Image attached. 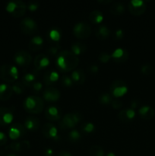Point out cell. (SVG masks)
Returning <instances> with one entry per match:
<instances>
[{
	"instance_id": "1",
	"label": "cell",
	"mask_w": 155,
	"mask_h": 156,
	"mask_svg": "<svg viewBox=\"0 0 155 156\" xmlns=\"http://www.w3.org/2000/svg\"><path fill=\"white\" fill-rule=\"evenodd\" d=\"M79 64V59L71 51L62 50L56 56V66L58 69L63 73L74 70Z\"/></svg>"
},
{
	"instance_id": "2",
	"label": "cell",
	"mask_w": 155,
	"mask_h": 156,
	"mask_svg": "<svg viewBox=\"0 0 155 156\" xmlns=\"http://www.w3.org/2000/svg\"><path fill=\"white\" fill-rule=\"evenodd\" d=\"M23 108L30 114H40L44 108V101L38 96H27L23 101Z\"/></svg>"
},
{
	"instance_id": "3",
	"label": "cell",
	"mask_w": 155,
	"mask_h": 156,
	"mask_svg": "<svg viewBox=\"0 0 155 156\" xmlns=\"http://www.w3.org/2000/svg\"><path fill=\"white\" fill-rule=\"evenodd\" d=\"M0 79L9 83L15 82L18 79V69L12 64H4L0 66Z\"/></svg>"
},
{
	"instance_id": "4",
	"label": "cell",
	"mask_w": 155,
	"mask_h": 156,
	"mask_svg": "<svg viewBox=\"0 0 155 156\" xmlns=\"http://www.w3.org/2000/svg\"><path fill=\"white\" fill-rule=\"evenodd\" d=\"M27 5L21 0H12L8 2L6 10L15 18H21L25 15Z\"/></svg>"
},
{
	"instance_id": "5",
	"label": "cell",
	"mask_w": 155,
	"mask_h": 156,
	"mask_svg": "<svg viewBox=\"0 0 155 156\" xmlns=\"http://www.w3.org/2000/svg\"><path fill=\"white\" fill-rule=\"evenodd\" d=\"M82 118V114L79 112L68 113L63 116L59 126L62 129H72L75 127L79 122L81 121Z\"/></svg>"
},
{
	"instance_id": "6",
	"label": "cell",
	"mask_w": 155,
	"mask_h": 156,
	"mask_svg": "<svg viewBox=\"0 0 155 156\" xmlns=\"http://www.w3.org/2000/svg\"><path fill=\"white\" fill-rule=\"evenodd\" d=\"M109 91L112 97L118 98L122 97L128 92V86L122 80H115L111 83Z\"/></svg>"
},
{
	"instance_id": "7",
	"label": "cell",
	"mask_w": 155,
	"mask_h": 156,
	"mask_svg": "<svg viewBox=\"0 0 155 156\" xmlns=\"http://www.w3.org/2000/svg\"><path fill=\"white\" fill-rule=\"evenodd\" d=\"M73 34L79 39H86L91 35V27L84 21H80L73 27Z\"/></svg>"
},
{
	"instance_id": "8",
	"label": "cell",
	"mask_w": 155,
	"mask_h": 156,
	"mask_svg": "<svg viewBox=\"0 0 155 156\" xmlns=\"http://www.w3.org/2000/svg\"><path fill=\"white\" fill-rule=\"evenodd\" d=\"M20 28L26 34H33L37 31L38 26L36 21L30 17L24 18L20 23Z\"/></svg>"
},
{
	"instance_id": "9",
	"label": "cell",
	"mask_w": 155,
	"mask_h": 156,
	"mask_svg": "<svg viewBox=\"0 0 155 156\" xmlns=\"http://www.w3.org/2000/svg\"><path fill=\"white\" fill-rule=\"evenodd\" d=\"M14 60L19 66L27 68L32 62V56L26 50H19L14 56Z\"/></svg>"
},
{
	"instance_id": "10",
	"label": "cell",
	"mask_w": 155,
	"mask_h": 156,
	"mask_svg": "<svg viewBox=\"0 0 155 156\" xmlns=\"http://www.w3.org/2000/svg\"><path fill=\"white\" fill-rule=\"evenodd\" d=\"M25 127L19 123H15L11 126L9 129V138L12 140H17L26 134Z\"/></svg>"
},
{
	"instance_id": "11",
	"label": "cell",
	"mask_w": 155,
	"mask_h": 156,
	"mask_svg": "<svg viewBox=\"0 0 155 156\" xmlns=\"http://www.w3.org/2000/svg\"><path fill=\"white\" fill-rule=\"evenodd\" d=\"M42 133L46 138L58 141L60 137L58 135V129L52 123H46L43 126Z\"/></svg>"
},
{
	"instance_id": "12",
	"label": "cell",
	"mask_w": 155,
	"mask_h": 156,
	"mask_svg": "<svg viewBox=\"0 0 155 156\" xmlns=\"http://www.w3.org/2000/svg\"><path fill=\"white\" fill-rule=\"evenodd\" d=\"M129 10L133 15H141L146 11L145 2L142 0H132L129 4Z\"/></svg>"
},
{
	"instance_id": "13",
	"label": "cell",
	"mask_w": 155,
	"mask_h": 156,
	"mask_svg": "<svg viewBox=\"0 0 155 156\" xmlns=\"http://www.w3.org/2000/svg\"><path fill=\"white\" fill-rule=\"evenodd\" d=\"M30 143L27 140H22L19 142H14L5 148V150L15 152H22L30 149Z\"/></svg>"
},
{
	"instance_id": "14",
	"label": "cell",
	"mask_w": 155,
	"mask_h": 156,
	"mask_svg": "<svg viewBox=\"0 0 155 156\" xmlns=\"http://www.w3.org/2000/svg\"><path fill=\"white\" fill-rule=\"evenodd\" d=\"M60 91L54 87H48L43 92V98L49 102L57 101L60 98Z\"/></svg>"
},
{
	"instance_id": "15",
	"label": "cell",
	"mask_w": 155,
	"mask_h": 156,
	"mask_svg": "<svg viewBox=\"0 0 155 156\" xmlns=\"http://www.w3.org/2000/svg\"><path fill=\"white\" fill-rule=\"evenodd\" d=\"M45 116L50 121H57L62 117V111L59 108L55 105H50L45 110Z\"/></svg>"
},
{
	"instance_id": "16",
	"label": "cell",
	"mask_w": 155,
	"mask_h": 156,
	"mask_svg": "<svg viewBox=\"0 0 155 156\" xmlns=\"http://www.w3.org/2000/svg\"><path fill=\"white\" fill-rule=\"evenodd\" d=\"M14 115L11 109L0 107V126H6L13 121Z\"/></svg>"
},
{
	"instance_id": "17",
	"label": "cell",
	"mask_w": 155,
	"mask_h": 156,
	"mask_svg": "<svg viewBox=\"0 0 155 156\" xmlns=\"http://www.w3.org/2000/svg\"><path fill=\"white\" fill-rule=\"evenodd\" d=\"M50 59H49V56L43 54V53H40V54H38L35 57L34 60H33V64H34L35 69L36 70H38V71L46 69L50 65Z\"/></svg>"
},
{
	"instance_id": "18",
	"label": "cell",
	"mask_w": 155,
	"mask_h": 156,
	"mask_svg": "<svg viewBox=\"0 0 155 156\" xmlns=\"http://www.w3.org/2000/svg\"><path fill=\"white\" fill-rule=\"evenodd\" d=\"M129 52L126 49L119 47L116 48L111 54V57L115 62H124L129 59Z\"/></svg>"
},
{
	"instance_id": "19",
	"label": "cell",
	"mask_w": 155,
	"mask_h": 156,
	"mask_svg": "<svg viewBox=\"0 0 155 156\" xmlns=\"http://www.w3.org/2000/svg\"><path fill=\"white\" fill-rule=\"evenodd\" d=\"M59 79V75L58 72L55 70H47L43 75V82L46 86H50L56 83Z\"/></svg>"
},
{
	"instance_id": "20",
	"label": "cell",
	"mask_w": 155,
	"mask_h": 156,
	"mask_svg": "<svg viewBox=\"0 0 155 156\" xmlns=\"http://www.w3.org/2000/svg\"><path fill=\"white\" fill-rule=\"evenodd\" d=\"M38 70H33V71L24 74L22 76V83L24 84V86L30 87L35 82H36V79L38 77Z\"/></svg>"
},
{
	"instance_id": "21",
	"label": "cell",
	"mask_w": 155,
	"mask_h": 156,
	"mask_svg": "<svg viewBox=\"0 0 155 156\" xmlns=\"http://www.w3.org/2000/svg\"><path fill=\"white\" fill-rule=\"evenodd\" d=\"M24 126L26 129H28V130H37L40 126V122L37 117H28L24 121Z\"/></svg>"
},
{
	"instance_id": "22",
	"label": "cell",
	"mask_w": 155,
	"mask_h": 156,
	"mask_svg": "<svg viewBox=\"0 0 155 156\" xmlns=\"http://www.w3.org/2000/svg\"><path fill=\"white\" fill-rule=\"evenodd\" d=\"M71 79H72L74 85H82L85 81V74L81 69H75L71 73Z\"/></svg>"
},
{
	"instance_id": "23",
	"label": "cell",
	"mask_w": 155,
	"mask_h": 156,
	"mask_svg": "<svg viewBox=\"0 0 155 156\" xmlns=\"http://www.w3.org/2000/svg\"><path fill=\"white\" fill-rule=\"evenodd\" d=\"M138 114H139L141 118L144 120H150L154 117V110L150 106H142L138 110Z\"/></svg>"
},
{
	"instance_id": "24",
	"label": "cell",
	"mask_w": 155,
	"mask_h": 156,
	"mask_svg": "<svg viewBox=\"0 0 155 156\" xmlns=\"http://www.w3.org/2000/svg\"><path fill=\"white\" fill-rule=\"evenodd\" d=\"M43 39L42 37L36 35V36L33 37L30 40L28 44V47L30 50H33V51H37L40 50L43 46Z\"/></svg>"
},
{
	"instance_id": "25",
	"label": "cell",
	"mask_w": 155,
	"mask_h": 156,
	"mask_svg": "<svg viewBox=\"0 0 155 156\" xmlns=\"http://www.w3.org/2000/svg\"><path fill=\"white\" fill-rule=\"evenodd\" d=\"M13 94L12 87L8 84H0V100L7 101Z\"/></svg>"
},
{
	"instance_id": "26",
	"label": "cell",
	"mask_w": 155,
	"mask_h": 156,
	"mask_svg": "<svg viewBox=\"0 0 155 156\" xmlns=\"http://www.w3.org/2000/svg\"><path fill=\"white\" fill-rule=\"evenodd\" d=\"M95 35L98 39L106 40L110 35V29L106 25H100L96 29Z\"/></svg>"
},
{
	"instance_id": "27",
	"label": "cell",
	"mask_w": 155,
	"mask_h": 156,
	"mask_svg": "<svg viewBox=\"0 0 155 156\" xmlns=\"http://www.w3.org/2000/svg\"><path fill=\"white\" fill-rule=\"evenodd\" d=\"M126 10L125 5L120 2H112V5L109 7V11L112 14L115 15H120L124 13Z\"/></svg>"
},
{
	"instance_id": "28",
	"label": "cell",
	"mask_w": 155,
	"mask_h": 156,
	"mask_svg": "<svg viewBox=\"0 0 155 156\" xmlns=\"http://www.w3.org/2000/svg\"><path fill=\"white\" fill-rule=\"evenodd\" d=\"M89 20L92 24H100L103 20V15L100 10H94L90 13Z\"/></svg>"
},
{
	"instance_id": "29",
	"label": "cell",
	"mask_w": 155,
	"mask_h": 156,
	"mask_svg": "<svg viewBox=\"0 0 155 156\" xmlns=\"http://www.w3.org/2000/svg\"><path fill=\"white\" fill-rule=\"evenodd\" d=\"M71 52L76 56L81 55L82 53H84L87 50V47L84 44L81 42H74L71 46Z\"/></svg>"
},
{
	"instance_id": "30",
	"label": "cell",
	"mask_w": 155,
	"mask_h": 156,
	"mask_svg": "<svg viewBox=\"0 0 155 156\" xmlns=\"http://www.w3.org/2000/svg\"><path fill=\"white\" fill-rule=\"evenodd\" d=\"M112 98L113 97H112V96L111 95V94H109V93H102V94L99 96V102L103 105H111L112 100H113Z\"/></svg>"
},
{
	"instance_id": "31",
	"label": "cell",
	"mask_w": 155,
	"mask_h": 156,
	"mask_svg": "<svg viewBox=\"0 0 155 156\" xmlns=\"http://www.w3.org/2000/svg\"><path fill=\"white\" fill-rule=\"evenodd\" d=\"M90 156H104V151L103 148L97 145H94L89 149Z\"/></svg>"
},
{
	"instance_id": "32",
	"label": "cell",
	"mask_w": 155,
	"mask_h": 156,
	"mask_svg": "<svg viewBox=\"0 0 155 156\" xmlns=\"http://www.w3.org/2000/svg\"><path fill=\"white\" fill-rule=\"evenodd\" d=\"M49 37L52 41L55 42H58L61 38V32L60 30L56 28H53L49 31L48 33Z\"/></svg>"
},
{
	"instance_id": "33",
	"label": "cell",
	"mask_w": 155,
	"mask_h": 156,
	"mask_svg": "<svg viewBox=\"0 0 155 156\" xmlns=\"http://www.w3.org/2000/svg\"><path fill=\"white\" fill-rule=\"evenodd\" d=\"M68 138H69V140H71V142H73V143H77V142H78L79 140H81V133H79L78 130H77V129H71L69 132V133H68Z\"/></svg>"
},
{
	"instance_id": "34",
	"label": "cell",
	"mask_w": 155,
	"mask_h": 156,
	"mask_svg": "<svg viewBox=\"0 0 155 156\" xmlns=\"http://www.w3.org/2000/svg\"><path fill=\"white\" fill-rule=\"evenodd\" d=\"M59 49H60V46L59 44L56 43L55 45L51 46L48 48V50H46V53L48 54V56H57V55L59 53Z\"/></svg>"
},
{
	"instance_id": "35",
	"label": "cell",
	"mask_w": 155,
	"mask_h": 156,
	"mask_svg": "<svg viewBox=\"0 0 155 156\" xmlns=\"http://www.w3.org/2000/svg\"><path fill=\"white\" fill-rule=\"evenodd\" d=\"M12 90H13V92L16 93L18 94H21L22 93L24 92L25 91V86H24V84L21 82H17L12 85Z\"/></svg>"
},
{
	"instance_id": "36",
	"label": "cell",
	"mask_w": 155,
	"mask_h": 156,
	"mask_svg": "<svg viewBox=\"0 0 155 156\" xmlns=\"http://www.w3.org/2000/svg\"><path fill=\"white\" fill-rule=\"evenodd\" d=\"M94 129H95V126L91 122L84 123L81 125V130L85 133H91L94 132Z\"/></svg>"
},
{
	"instance_id": "37",
	"label": "cell",
	"mask_w": 155,
	"mask_h": 156,
	"mask_svg": "<svg viewBox=\"0 0 155 156\" xmlns=\"http://www.w3.org/2000/svg\"><path fill=\"white\" fill-rule=\"evenodd\" d=\"M61 82H62V84L65 87H67V88H70L72 85H74V82H73L72 79H71V77L67 75H64L62 76V79H61Z\"/></svg>"
},
{
	"instance_id": "38",
	"label": "cell",
	"mask_w": 155,
	"mask_h": 156,
	"mask_svg": "<svg viewBox=\"0 0 155 156\" xmlns=\"http://www.w3.org/2000/svg\"><path fill=\"white\" fill-rule=\"evenodd\" d=\"M141 73L145 76L150 75L153 73V66L149 63L144 64L141 66Z\"/></svg>"
},
{
	"instance_id": "39",
	"label": "cell",
	"mask_w": 155,
	"mask_h": 156,
	"mask_svg": "<svg viewBox=\"0 0 155 156\" xmlns=\"http://www.w3.org/2000/svg\"><path fill=\"white\" fill-rule=\"evenodd\" d=\"M111 59H112V57H111V54L106 53V52H103V53H101L98 56L99 60H100L101 62H103V63H106V62H109Z\"/></svg>"
},
{
	"instance_id": "40",
	"label": "cell",
	"mask_w": 155,
	"mask_h": 156,
	"mask_svg": "<svg viewBox=\"0 0 155 156\" xmlns=\"http://www.w3.org/2000/svg\"><path fill=\"white\" fill-rule=\"evenodd\" d=\"M125 111H126V117H127L128 120L131 122L134 118H135V114H135V110L132 109V108H127V109H125Z\"/></svg>"
},
{
	"instance_id": "41",
	"label": "cell",
	"mask_w": 155,
	"mask_h": 156,
	"mask_svg": "<svg viewBox=\"0 0 155 156\" xmlns=\"http://www.w3.org/2000/svg\"><path fill=\"white\" fill-rule=\"evenodd\" d=\"M30 87H31V88H32V90L33 91V92L39 93L40 91H41V89H42L43 84L41 83L40 82H39V81H36V82H35L34 83H33Z\"/></svg>"
},
{
	"instance_id": "42",
	"label": "cell",
	"mask_w": 155,
	"mask_h": 156,
	"mask_svg": "<svg viewBox=\"0 0 155 156\" xmlns=\"http://www.w3.org/2000/svg\"><path fill=\"white\" fill-rule=\"evenodd\" d=\"M118 117H119V120L122 122V123H129V122H130L129 120H128L127 117H126L125 109L121 110V111H120V112L119 113V114H118Z\"/></svg>"
},
{
	"instance_id": "43",
	"label": "cell",
	"mask_w": 155,
	"mask_h": 156,
	"mask_svg": "<svg viewBox=\"0 0 155 156\" xmlns=\"http://www.w3.org/2000/svg\"><path fill=\"white\" fill-rule=\"evenodd\" d=\"M111 105H112V108H114V109L115 110H119L122 107V101L115 98L112 100V103H111Z\"/></svg>"
},
{
	"instance_id": "44",
	"label": "cell",
	"mask_w": 155,
	"mask_h": 156,
	"mask_svg": "<svg viewBox=\"0 0 155 156\" xmlns=\"http://www.w3.org/2000/svg\"><path fill=\"white\" fill-rule=\"evenodd\" d=\"M27 8L30 11V12H34L39 8V4L36 2H30L27 4Z\"/></svg>"
},
{
	"instance_id": "45",
	"label": "cell",
	"mask_w": 155,
	"mask_h": 156,
	"mask_svg": "<svg viewBox=\"0 0 155 156\" xmlns=\"http://www.w3.org/2000/svg\"><path fill=\"white\" fill-rule=\"evenodd\" d=\"M114 35H115V39L121 40L124 37V32H123V30L122 29L119 28L115 30Z\"/></svg>"
},
{
	"instance_id": "46",
	"label": "cell",
	"mask_w": 155,
	"mask_h": 156,
	"mask_svg": "<svg viewBox=\"0 0 155 156\" xmlns=\"http://www.w3.org/2000/svg\"><path fill=\"white\" fill-rule=\"evenodd\" d=\"M88 70H89L90 73H92V74H97L99 72V67L98 66L96 65V64H92V65H91L89 66Z\"/></svg>"
},
{
	"instance_id": "47",
	"label": "cell",
	"mask_w": 155,
	"mask_h": 156,
	"mask_svg": "<svg viewBox=\"0 0 155 156\" xmlns=\"http://www.w3.org/2000/svg\"><path fill=\"white\" fill-rule=\"evenodd\" d=\"M7 142V136L3 132H0V146L5 145Z\"/></svg>"
},
{
	"instance_id": "48",
	"label": "cell",
	"mask_w": 155,
	"mask_h": 156,
	"mask_svg": "<svg viewBox=\"0 0 155 156\" xmlns=\"http://www.w3.org/2000/svg\"><path fill=\"white\" fill-rule=\"evenodd\" d=\"M53 153H54V152H53V150L51 148H46L43 152V154L45 156H53Z\"/></svg>"
},
{
	"instance_id": "49",
	"label": "cell",
	"mask_w": 155,
	"mask_h": 156,
	"mask_svg": "<svg viewBox=\"0 0 155 156\" xmlns=\"http://www.w3.org/2000/svg\"><path fill=\"white\" fill-rule=\"evenodd\" d=\"M139 105V102H138V100H133L132 101V102H131V108H132V109H135V108H138V105Z\"/></svg>"
},
{
	"instance_id": "50",
	"label": "cell",
	"mask_w": 155,
	"mask_h": 156,
	"mask_svg": "<svg viewBox=\"0 0 155 156\" xmlns=\"http://www.w3.org/2000/svg\"><path fill=\"white\" fill-rule=\"evenodd\" d=\"M57 156H72V155H71L69 152H68V151L62 150L59 152V154H58Z\"/></svg>"
},
{
	"instance_id": "51",
	"label": "cell",
	"mask_w": 155,
	"mask_h": 156,
	"mask_svg": "<svg viewBox=\"0 0 155 156\" xmlns=\"http://www.w3.org/2000/svg\"><path fill=\"white\" fill-rule=\"evenodd\" d=\"M98 2L101 3V4L106 5V4H109V3L113 2H112V0H98Z\"/></svg>"
},
{
	"instance_id": "52",
	"label": "cell",
	"mask_w": 155,
	"mask_h": 156,
	"mask_svg": "<svg viewBox=\"0 0 155 156\" xmlns=\"http://www.w3.org/2000/svg\"><path fill=\"white\" fill-rule=\"evenodd\" d=\"M5 156H18V155H17L15 153H8L7 155H5Z\"/></svg>"
},
{
	"instance_id": "53",
	"label": "cell",
	"mask_w": 155,
	"mask_h": 156,
	"mask_svg": "<svg viewBox=\"0 0 155 156\" xmlns=\"http://www.w3.org/2000/svg\"><path fill=\"white\" fill-rule=\"evenodd\" d=\"M106 156H115V154L113 153V152H109V153L107 154V155H106Z\"/></svg>"
}]
</instances>
